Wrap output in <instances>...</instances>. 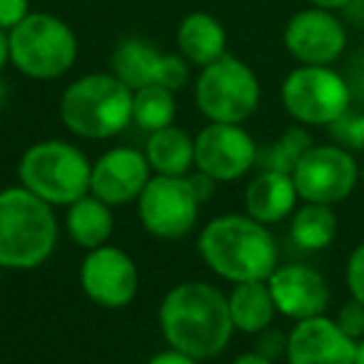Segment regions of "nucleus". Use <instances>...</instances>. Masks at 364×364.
<instances>
[{"mask_svg": "<svg viewBox=\"0 0 364 364\" xmlns=\"http://www.w3.org/2000/svg\"><path fill=\"white\" fill-rule=\"evenodd\" d=\"M177 100L175 92L160 85H147L140 90H132V122L140 130L157 132L162 127L175 125Z\"/></svg>", "mask_w": 364, "mask_h": 364, "instance_id": "obj_24", "label": "nucleus"}, {"mask_svg": "<svg viewBox=\"0 0 364 364\" xmlns=\"http://www.w3.org/2000/svg\"><path fill=\"white\" fill-rule=\"evenodd\" d=\"M145 157L155 175L185 177L195 167V137L177 125L147 135Z\"/></svg>", "mask_w": 364, "mask_h": 364, "instance_id": "obj_20", "label": "nucleus"}, {"mask_svg": "<svg viewBox=\"0 0 364 364\" xmlns=\"http://www.w3.org/2000/svg\"><path fill=\"white\" fill-rule=\"evenodd\" d=\"M6 63H11V55H8V33L0 28V70L6 68Z\"/></svg>", "mask_w": 364, "mask_h": 364, "instance_id": "obj_34", "label": "nucleus"}, {"mask_svg": "<svg viewBox=\"0 0 364 364\" xmlns=\"http://www.w3.org/2000/svg\"><path fill=\"white\" fill-rule=\"evenodd\" d=\"M60 120L85 140L115 137L132 122V90L112 73L82 75L63 92Z\"/></svg>", "mask_w": 364, "mask_h": 364, "instance_id": "obj_4", "label": "nucleus"}, {"mask_svg": "<svg viewBox=\"0 0 364 364\" xmlns=\"http://www.w3.org/2000/svg\"><path fill=\"white\" fill-rule=\"evenodd\" d=\"M274 307L289 319L319 317L327 309L329 287L317 269L307 264H284L267 277Z\"/></svg>", "mask_w": 364, "mask_h": 364, "instance_id": "obj_17", "label": "nucleus"}, {"mask_svg": "<svg viewBox=\"0 0 364 364\" xmlns=\"http://www.w3.org/2000/svg\"><path fill=\"white\" fill-rule=\"evenodd\" d=\"M257 165V145L242 125L210 122L195 137V167L215 182H235Z\"/></svg>", "mask_w": 364, "mask_h": 364, "instance_id": "obj_11", "label": "nucleus"}, {"mask_svg": "<svg viewBox=\"0 0 364 364\" xmlns=\"http://www.w3.org/2000/svg\"><path fill=\"white\" fill-rule=\"evenodd\" d=\"M150 162L135 147H112L92 162L90 195L110 208L135 203L150 182Z\"/></svg>", "mask_w": 364, "mask_h": 364, "instance_id": "obj_15", "label": "nucleus"}, {"mask_svg": "<svg viewBox=\"0 0 364 364\" xmlns=\"http://www.w3.org/2000/svg\"><path fill=\"white\" fill-rule=\"evenodd\" d=\"M357 162L342 145H312L292 172L304 203L334 205L349 198L357 185Z\"/></svg>", "mask_w": 364, "mask_h": 364, "instance_id": "obj_10", "label": "nucleus"}, {"mask_svg": "<svg viewBox=\"0 0 364 364\" xmlns=\"http://www.w3.org/2000/svg\"><path fill=\"white\" fill-rule=\"evenodd\" d=\"M297 198L299 195L292 175L259 170V175L245 190V208L252 220L262 225H274L294 213Z\"/></svg>", "mask_w": 364, "mask_h": 364, "instance_id": "obj_18", "label": "nucleus"}, {"mask_svg": "<svg viewBox=\"0 0 364 364\" xmlns=\"http://www.w3.org/2000/svg\"><path fill=\"white\" fill-rule=\"evenodd\" d=\"M31 16V0H0V28L11 33Z\"/></svg>", "mask_w": 364, "mask_h": 364, "instance_id": "obj_29", "label": "nucleus"}, {"mask_svg": "<svg viewBox=\"0 0 364 364\" xmlns=\"http://www.w3.org/2000/svg\"><path fill=\"white\" fill-rule=\"evenodd\" d=\"M232 364H274V362L264 359L262 354H257V352H247V354H240V357L235 359Z\"/></svg>", "mask_w": 364, "mask_h": 364, "instance_id": "obj_33", "label": "nucleus"}, {"mask_svg": "<svg viewBox=\"0 0 364 364\" xmlns=\"http://www.w3.org/2000/svg\"><path fill=\"white\" fill-rule=\"evenodd\" d=\"M160 329L177 352L205 362L225 352L235 332L228 297L210 282H180L160 302Z\"/></svg>", "mask_w": 364, "mask_h": 364, "instance_id": "obj_1", "label": "nucleus"}, {"mask_svg": "<svg viewBox=\"0 0 364 364\" xmlns=\"http://www.w3.org/2000/svg\"><path fill=\"white\" fill-rule=\"evenodd\" d=\"M147 364H200L198 359L188 357V354L177 352V349H165V352H157L155 357L150 359Z\"/></svg>", "mask_w": 364, "mask_h": 364, "instance_id": "obj_31", "label": "nucleus"}, {"mask_svg": "<svg viewBox=\"0 0 364 364\" xmlns=\"http://www.w3.org/2000/svg\"><path fill=\"white\" fill-rule=\"evenodd\" d=\"M195 102L210 122L242 125L259 105V80L247 63L223 55L198 75Z\"/></svg>", "mask_w": 364, "mask_h": 364, "instance_id": "obj_7", "label": "nucleus"}, {"mask_svg": "<svg viewBox=\"0 0 364 364\" xmlns=\"http://www.w3.org/2000/svg\"><path fill=\"white\" fill-rule=\"evenodd\" d=\"M255 352L262 354V357L269 359V362H274L279 354H287V337H284L282 332H277V329H269V327L262 329Z\"/></svg>", "mask_w": 364, "mask_h": 364, "instance_id": "obj_30", "label": "nucleus"}, {"mask_svg": "<svg viewBox=\"0 0 364 364\" xmlns=\"http://www.w3.org/2000/svg\"><path fill=\"white\" fill-rule=\"evenodd\" d=\"M80 284L87 299L105 309H122L137 297L140 274L125 250L102 245L85 255L80 267Z\"/></svg>", "mask_w": 364, "mask_h": 364, "instance_id": "obj_13", "label": "nucleus"}, {"mask_svg": "<svg viewBox=\"0 0 364 364\" xmlns=\"http://www.w3.org/2000/svg\"><path fill=\"white\" fill-rule=\"evenodd\" d=\"M289 235H292V242L299 250L319 252V250L329 247L334 235H337V215L332 213L329 205L304 203L294 213Z\"/></svg>", "mask_w": 364, "mask_h": 364, "instance_id": "obj_23", "label": "nucleus"}, {"mask_svg": "<svg viewBox=\"0 0 364 364\" xmlns=\"http://www.w3.org/2000/svg\"><path fill=\"white\" fill-rule=\"evenodd\" d=\"M334 322L342 327L344 334H349V337L357 342V339L364 337V304L357 302V299H352V302H347L342 309H339L337 319Z\"/></svg>", "mask_w": 364, "mask_h": 364, "instance_id": "obj_27", "label": "nucleus"}, {"mask_svg": "<svg viewBox=\"0 0 364 364\" xmlns=\"http://www.w3.org/2000/svg\"><path fill=\"white\" fill-rule=\"evenodd\" d=\"M347 287L352 292V299L364 304V245H359L347 262Z\"/></svg>", "mask_w": 364, "mask_h": 364, "instance_id": "obj_28", "label": "nucleus"}, {"mask_svg": "<svg viewBox=\"0 0 364 364\" xmlns=\"http://www.w3.org/2000/svg\"><path fill=\"white\" fill-rule=\"evenodd\" d=\"M115 228V215L112 208L102 200H97L95 195H85L77 203H73L68 208L65 215V230L70 235V240L82 250H95L107 245Z\"/></svg>", "mask_w": 364, "mask_h": 364, "instance_id": "obj_22", "label": "nucleus"}, {"mask_svg": "<svg viewBox=\"0 0 364 364\" xmlns=\"http://www.w3.org/2000/svg\"><path fill=\"white\" fill-rule=\"evenodd\" d=\"M354 364H364V339H359L354 347Z\"/></svg>", "mask_w": 364, "mask_h": 364, "instance_id": "obj_35", "label": "nucleus"}, {"mask_svg": "<svg viewBox=\"0 0 364 364\" xmlns=\"http://www.w3.org/2000/svg\"><path fill=\"white\" fill-rule=\"evenodd\" d=\"M90 172L92 162L85 152L65 140L36 142L18 162L23 188L53 208H70L90 195Z\"/></svg>", "mask_w": 364, "mask_h": 364, "instance_id": "obj_5", "label": "nucleus"}, {"mask_svg": "<svg viewBox=\"0 0 364 364\" xmlns=\"http://www.w3.org/2000/svg\"><path fill=\"white\" fill-rule=\"evenodd\" d=\"M332 135L344 147H364V112L359 115H344L332 125Z\"/></svg>", "mask_w": 364, "mask_h": 364, "instance_id": "obj_26", "label": "nucleus"}, {"mask_svg": "<svg viewBox=\"0 0 364 364\" xmlns=\"http://www.w3.org/2000/svg\"><path fill=\"white\" fill-rule=\"evenodd\" d=\"M8 55L26 77L55 80L75 65L77 38L63 18L31 13L8 33Z\"/></svg>", "mask_w": 364, "mask_h": 364, "instance_id": "obj_6", "label": "nucleus"}, {"mask_svg": "<svg viewBox=\"0 0 364 364\" xmlns=\"http://www.w3.org/2000/svg\"><path fill=\"white\" fill-rule=\"evenodd\" d=\"M349 85L329 65H299L282 82V105L302 125H334L349 112Z\"/></svg>", "mask_w": 364, "mask_h": 364, "instance_id": "obj_8", "label": "nucleus"}, {"mask_svg": "<svg viewBox=\"0 0 364 364\" xmlns=\"http://www.w3.org/2000/svg\"><path fill=\"white\" fill-rule=\"evenodd\" d=\"M177 48L190 65L205 68L228 55V33L223 23L210 13H190L177 28Z\"/></svg>", "mask_w": 364, "mask_h": 364, "instance_id": "obj_19", "label": "nucleus"}, {"mask_svg": "<svg viewBox=\"0 0 364 364\" xmlns=\"http://www.w3.org/2000/svg\"><path fill=\"white\" fill-rule=\"evenodd\" d=\"M112 75H117L130 90L160 85L177 92L190 82V63L175 53L157 50L142 38H125L112 53Z\"/></svg>", "mask_w": 364, "mask_h": 364, "instance_id": "obj_12", "label": "nucleus"}, {"mask_svg": "<svg viewBox=\"0 0 364 364\" xmlns=\"http://www.w3.org/2000/svg\"><path fill=\"white\" fill-rule=\"evenodd\" d=\"M58 245V220L53 205L31 190H0V267L36 269Z\"/></svg>", "mask_w": 364, "mask_h": 364, "instance_id": "obj_3", "label": "nucleus"}, {"mask_svg": "<svg viewBox=\"0 0 364 364\" xmlns=\"http://www.w3.org/2000/svg\"><path fill=\"white\" fill-rule=\"evenodd\" d=\"M354 342L342 332L334 319L309 317L299 319L297 327L287 334L289 364H354Z\"/></svg>", "mask_w": 364, "mask_h": 364, "instance_id": "obj_16", "label": "nucleus"}, {"mask_svg": "<svg viewBox=\"0 0 364 364\" xmlns=\"http://www.w3.org/2000/svg\"><path fill=\"white\" fill-rule=\"evenodd\" d=\"M200 257L228 282L267 279L277 269V245L267 225L250 215H220L198 237Z\"/></svg>", "mask_w": 364, "mask_h": 364, "instance_id": "obj_2", "label": "nucleus"}, {"mask_svg": "<svg viewBox=\"0 0 364 364\" xmlns=\"http://www.w3.org/2000/svg\"><path fill=\"white\" fill-rule=\"evenodd\" d=\"M228 307L235 329L245 334H259L272 324L274 314H277L267 279L237 282L228 294Z\"/></svg>", "mask_w": 364, "mask_h": 364, "instance_id": "obj_21", "label": "nucleus"}, {"mask_svg": "<svg viewBox=\"0 0 364 364\" xmlns=\"http://www.w3.org/2000/svg\"><path fill=\"white\" fill-rule=\"evenodd\" d=\"M200 198L190 175H155L137 198L142 228L160 240H177L193 232L200 218Z\"/></svg>", "mask_w": 364, "mask_h": 364, "instance_id": "obj_9", "label": "nucleus"}, {"mask_svg": "<svg viewBox=\"0 0 364 364\" xmlns=\"http://www.w3.org/2000/svg\"><path fill=\"white\" fill-rule=\"evenodd\" d=\"M309 6L324 8V11H339V8H347L352 0H307Z\"/></svg>", "mask_w": 364, "mask_h": 364, "instance_id": "obj_32", "label": "nucleus"}, {"mask_svg": "<svg viewBox=\"0 0 364 364\" xmlns=\"http://www.w3.org/2000/svg\"><path fill=\"white\" fill-rule=\"evenodd\" d=\"M309 147H312L309 132L302 130V127H289V130H284L282 135L269 142V145L257 147V165L262 167V170L292 175L297 162L302 160V155Z\"/></svg>", "mask_w": 364, "mask_h": 364, "instance_id": "obj_25", "label": "nucleus"}, {"mask_svg": "<svg viewBox=\"0 0 364 364\" xmlns=\"http://www.w3.org/2000/svg\"><path fill=\"white\" fill-rule=\"evenodd\" d=\"M284 48L302 65H332L347 48V31L334 11L312 6L289 18Z\"/></svg>", "mask_w": 364, "mask_h": 364, "instance_id": "obj_14", "label": "nucleus"}]
</instances>
